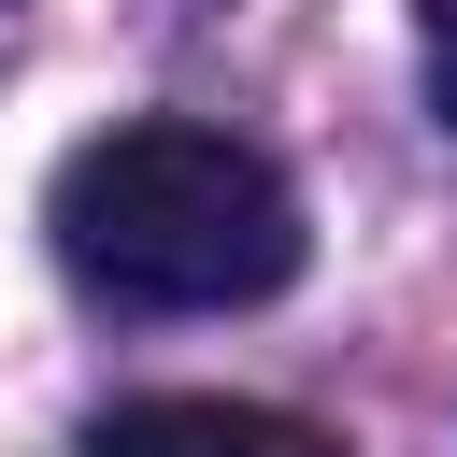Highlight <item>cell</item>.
<instances>
[{"label":"cell","mask_w":457,"mask_h":457,"mask_svg":"<svg viewBox=\"0 0 457 457\" xmlns=\"http://www.w3.org/2000/svg\"><path fill=\"white\" fill-rule=\"evenodd\" d=\"M43 243L114 314H243L300 271V186L200 114H129L57 157Z\"/></svg>","instance_id":"obj_1"},{"label":"cell","mask_w":457,"mask_h":457,"mask_svg":"<svg viewBox=\"0 0 457 457\" xmlns=\"http://www.w3.org/2000/svg\"><path fill=\"white\" fill-rule=\"evenodd\" d=\"M71 457H343V443L271 400H114Z\"/></svg>","instance_id":"obj_2"},{"label":"cell","mask_w":457,"mask_h":457,"mask_svg":"<svg viewBox=\"0 0 457 457\" xmlns=\"http://www.w3.org/2000/svg\"><path fill=\"white\" fill-rule=\"evenodd\" d=\"M443 14H457V0H443Z\"/></svg>","instance_id":"obj_3"}]
</instances>
